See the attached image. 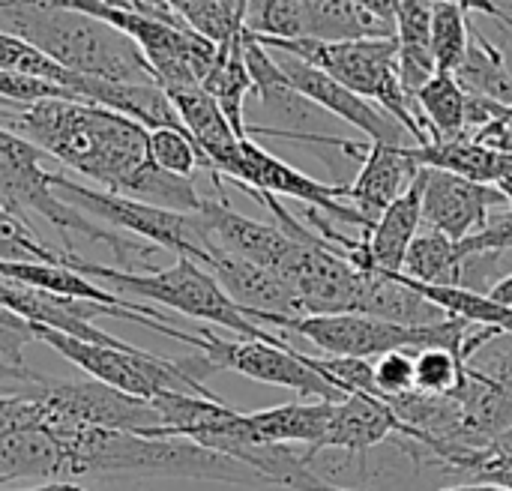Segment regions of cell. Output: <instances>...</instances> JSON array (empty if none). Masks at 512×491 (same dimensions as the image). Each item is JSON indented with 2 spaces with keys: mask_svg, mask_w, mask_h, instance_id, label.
<instances>
[{
  "mask_svg": "<svg viewBox=\"0 0 512 491\" xmlns=\"http://www.w3.org/2000/svg\"><path fill=\"white\" fill-rule=\"evenodd\" d=\"M0 126L54 156L96 189L174 213H198L204 195L192 180L150 162L147 129L135 120L81 99H42L12 105L0 99Z\"/></svg>",
  "mask_w": 512,
  "mask_h": 491,
  "instance_id": "1",
  "label": "cell"
},
{
  "mask_svg": "<svg viewBox=\"0 0 512 491\" xmlns=\"http://www.w3.org/2000/svg\"><path fill=\"white\" fill-rule=\"evenodd\" d=\"M0 30L78 78L159 84L129 36L69 0H0Z\"/></svg>",
  "mask_w": 512,
  "mask_h": 491,
  "instance_id": "2",
  "label": "cell"
},
{
  "mask_svg": "<svg viewBox=\"0 0 512 491\" xmlns=\"http://www.w3.org/2000/svg\"><path fill=\"white\" fill-rule=\"evenodd\" d=\"M42 156L45 153L39 147H33L21 135L0 126V207L18 216L21 222H27L30 213L42 216L60 234L66 252H72V237H84L111 249L117 261L114 270L135 273V276L156 273L159 267H153V258L159 255V249L132 234L102 228L90 216H84L78 207L60 201L51 192L54 171L42 165Z\"/></svg>",
  "mask_w": 512,
  "mask_h": 491,
  "instance_id": "3",
  "label": "cell"
},
{
  "mask_svg": "<svg viewBox=\"0 0 512 491\" xmlns=\"http://www.w3.org/2000/svg\"><path fill=\"white\" fill-rule=\"evenodd\" d=\"M264 48L297 57L360 99L378 105L387 117H393L414 141L417 147L432 144L423 117L408 102L402 81H399V48L396 39H345V42H318V39H261Z\"/></svg>",
  "mask_w": 512,
  "mask_h": 491,
  "instance_id": "4",
  "label": "cell"
},
{
  "mask_svg": "<svg viewBox=\"0 0 512 491\" xmlns=\"http://www.w3.org/2000/svg\"><path fill=\"white\" fill-rule=\"evenodd\" d=\"M69 270L81 273L84 279L96 282L99 288L111 291L114 297H123V300L138 297V303L153 300V303L168 306L186 318L213 321V324L237 333L240 339L279 342V336H273L264 327H258L255 321H249L246 312L237 309L231 303V297L219 288V282L201 264H195L189 258H177L171 267H159L156 273L135 276V273H120L114 267L87 261L78 252H69Z\"/></svg>",
  "mask_w": 512,
  "mask_h": 491,
  "instance_id": "5",
  "label": "cell"
},
{
  "mask_svg": "<svg viewBox=\"0 0 512 491\" xmlns=\"http://www.w3.org/2000/svg\"><path fill=\"white\" fill-rule=\"evenodd\" d=\"M69 3L111 24L123 36H129L144 54L162 90L201 84L216 63V45L201 39L189 24L153 21L129 9L126 0H69Z\"/></svg>",
  "mask_w": 512,
  "mask_h": 491,
  "instance_id": "6",
  "label": "cell"
},
{
  "mask_svg": "<svg viewBox=\"0 0 512 491\" xmlns=\"http://www.w3.org/2000/svg\"><path fill=\"white\" fill-rule=\"evenodd\" d=\"M51 186L63 189L72 198V204H78L90 216L114 225V231L147 240L156 249H168L177 258H189V261H195V264H201L207 270V246H210V240H207V231H204L198 213H174V210L141 204V201L123 198V195L90 189V186L75 183V180H69L66 174H57V171L51 174Z\"/></svg>",
  "mask_w": 512,
  "mask_h": 491,
  "instance_id": "7",
  "label": "cell"
},
{
  "mask_svg": "<svg viewBox=\"0 0 512 491\" xmlns=\"http://www.w3.org/2000/svg\"><path fill=\"white\" fill-rule=\"evenodd\" d=\"M195 351L207 357L213 372H237L258 384L285 387V390H294L303 399H315V402H342L345 399V393H339L312 366H306L303 354L297 348H291L285 339H279V342H255V339L228 342L210 330H201Z\"/></svg>",
  "mask_w": 512,
  "mask_h": 491,
  "instance_id": "8",
  "label": "cell"
},
{
  "mask_svg": "<svg viewBox=\"0 0 512 491\" xmlns=\"http://www.w3.org/2000/svg\"><path fill=\"white\" fill-rule=\"evenodd\" d=\"M24 399H36L66 420L105 432H126V435L147 438L150 432L162 429V417L150 402L117 393L93 378L69 381V378L39 375L36 384L24 393Z\"/></svg>",
  "mask_w": 512,
  "mask_h": 491,
  "instance_id": "9",
  "label": "cell"
},
{
  "mask_svg": "<svg viewBox=\"0 0 512 491\" xmlns=\"http://www.w3.org/2000/svg\"><path fill=\"white\" fill-rule=\"evenodd\" d=\"M228 183H234L246 195H255V192L273 195V198L276 195H288V198H297V201L309 204L312 210H321L324 216H333V219H339L345 225H360L363 234L372 231V225L351 204H345V195H348L345 183L315 180V177L297 171L294 165L282 162L279 156L267 153L252 138L240 141V171Z\"/></svg>",
  "mask_w": 512,
  "mask_h": 491,
  "instance_id": "10",
  "label": "cell"
},
{
  "mask_svg": "<svg viewBox=\"0 0 512 491\" xmlns=\"http://www.w3.org/2000/svg\"><path fill=\"white\" fill-rule=\"evenodd\" d=\"M300 300L303 315H354L360 270L327 249L315 234L312 243H294L276 273Z\"/></svg>",
  "mask_w": 512,
  "mask_h": 491,
  "instance_id": "11",
  "label": "cell"
},
{
  "mask_svg": "<svg viewBox=\"0 0 512 491\" xmlns=\"http://www.w3.org/2000/svg\"><path fill=\"white\" fill-rule=\"evenodd\" d=\"M207 273L219 282V288L231 297V303L243 309L246 318L255 321L258 327L264 324L276 327V321L282 318H306L297 294L276 273L249 264L219 249L216 243L207 246Z\"/></svg>",
  "mask_w": 512,
  "mask_h": 491,
  "instance_id": "12",
  "label": "cell"
},
{
  "mask_svg": "<svg viewBox=\"0 0 512 491\" xmlns=\"http://www.w3.org/2000/svg\"><path fill=\"white\" fill-rule=\"evenodd\" d=\"M507 210L504 195L495 186L471 183L465 177L426 168L423 189V228L453 243L477 234L492 213Z\"/></svg>",
  "mask_w": 512,
  "mask_h": 491,
  "instance_id": "13",
  "label": "cell"
},
{
  "mask_svg": "<svg viewBox=\"0 0 512 491\" xmlns=\"http://www.w3.org/2000/svg\"><path fill=\"white\" fill-rule=\"evenodd\" d=\"M270 51V48H267ZM285 75V84L306 102L336 114L339 120L357 126L360 132H366L372 138V144H399L402 141V126L387 117L378 105L360 99L357 93H351L348 87H342L339 81H333L330 75H324L321 69L297 60V57H288V54H279V51H270Z\"/></svg>",
  "mask_w": 512,
  "mask_h": 491,
  "instance_id": "14",
  "label": "cell"
},
{
  "mask_svg": "<svg viewBox=\"0 0 512 491\" xmlns=\"http://www.w3.org/2000/svg\"><path fill=\"white\" fill-rule=\"evenodd\" d=\"M198 216H201V225H204L210 243H216L219 249H225L249 264H258L270 273H279L282 261L288 258L291 246L297 243L279 225H264L249 216H240L228 204L225 195H216V198L204 195Z\"/></svg>",
  "mask_w": 512,
  "mask_h": 491,
  "instance_id": "15",
  "label": "cell"
},
{
  "mask_svg": "<svg viewBox=\"0 0 512 491\" xmlns=\"http://www.w3.org/2000/svg\"><path fill=\"white\" fill-rule=\"evenodd\" d=\"M417 174H420V165H417L411 147L369 141L363 168H360L357 180L348 186L345 204H351L375 228L381 213L414 183Z\"/></svg>",
  "mask_w": 512,
  "mask_h": 491,
  "instance_id": "16",
  "label": "cell"
},
{
  "mask_svg": "<svg viewBox=\"0 0 512 491\" xmlns=\"http://www.w3.org/2000/svg\"><path fill=\"white\" fill-rule=\"evenodd\" d=\"M399 438H408V429L399 423V417L393 414V408L384 399H372V396H345L342 402H333L330 411V426L327 435L321 441V450H345L354 456H366L372 447Z\"/></svg>",
  "mask_w": 512,
  "mask_h": 491,
  "instance_id": "17",
  "label": "cell"
},
{
  "mask_svg": "<svg viewBox=\"0 0 512 491\" xmlns=\"http://www.w3.org/2000/svg\"><path fill=\"white\" fill-rule=\"evenodd\" d=\"M72 96L99 108H108L114 114H123L129 120H135L138 126L150 129H180L186 132V126L180 123L171 99L165 96V90L159 84H117V81H99V78H72Z\"/></svg>",
  "mask_w": 512,
  "mask_h": 491,
  "instance_id": "18",
  "label": "cell"
},
{
  "mask_svg": "<svg viewBox=\"0 0 512 491\" xmlns=\"http://www.w3.org/2000/svg\"><path fill=\"white\" fill-rule=\"evenodd\" d=\"M423 189H426V168H420L414 183L381 213L375 228L363 234L372 270H381L390 276L402 273L405 255L423 228Z\"/></svg>",
  "mask_w": 512,
  "mask_h": 491,
  "instance_id": "19",
  "label": "cell"
},
{
  "mask_svg": "<svg viewBox=\"0 0 512 491\" xmlns=\"http://www.w3.org/2000/svg\"><path fill=\"white\" fill-rule=\"evenodd\" d=\"M354 315H369L405 327H435L444 324L450 315L432 306L426 297L411 291L399 276L381 273V270H360L357 285V306Z\"/></svg>",
  "mask_w": 512,
  "mask_h": 491,
  "instance_id": "20",
  "label": "cell"
},
{
  "mask_svg": "<svg viewBox=\"0 0 512 491\" xmlns=\"http://www.w3.org/2000/svg\"><path fill=\"white\" fill-rule=\"evenodd\" d=\"M330 411H333V402H288V405L246 414V417L261 444H279V447L306 444L303 459L312 462L327 435Z\"/></svg>",
  "mask_w": 512,
  "mask_h": 491,
  "instance_id": "21",
  "label": "cell"
},
{
  "mask_svg": "<svg viewBox=\"0 0 512 491\" xmlns=\"http://www.w3.org/2000/svg\"><path fill=\"white\" fill-rule=\"evenodd\" d=\"M399 81L414 105L420 87L435 75L432 60V0H396Z\"/></svg>",
  "mask_w": 512,
  "mask_h": 491,
  "instance_id": "22",
  "label": "cell"
},
{
  "mask_svg": "<svg viewBox=\"0 0 512 491\" xmlns=\"http://www.w3.org/2000/svg\"><path fill=\"white\" fill-rule=\"evenodd\" d=\"M453 78L468 96L512 108V72L504 60V51L477 27H471L468 33V51L456 66Z\"/></svg>",
  "mask_w": 512,
  "mask_h": 491,
  "instance_id": "23",
  "label": "cell"
},
{
  "mask_svg": "<svg viewBox=\"0 0 512 491\" xmlns=\"http://www.w3.org/2000/svg\"><path fill=\"white\" fill-rule=\"evenodd\" d=\"M246 30V27H243ZM201 90L219 105V111L225 114L228 126L234 129L237 138H249L246 135V117H243V105L246 99L255 93V84L249 78L246 69V57H243V33L216 48V63L210 69V75L201 81Z\"/></svg>",
  "mask_w": 512,
  "mask_h": 491,
  "instance_id": "24",
  "label": "cell"
},
{
  "mask_svg": "<svg viewBox=\"0 0 512 491\" xmlns=\"http://www.w3.org/2000/svg\"><path fill=\"white\" fill-rule=\"evenodd\" d=\"M414 108L423 117L432 144L468 138V93L453 75L435 72L414 96Z\"/></svg>",
  "mask_w": 512,
  "mask_h": 491,
  "instance_id": "25",
  "label": "cell"
},
{
  "mask_svg": "<svg viewBox=\"0 0 512 491\" xmlns=\"http://www.w3.org/2000/svg\"><path fill=\"white\" fill-rule=\"evenodd\" d=\"M465 267L468 261L459 258L453 240L435 231H423L414 237L405 255L402 276L429 288H465Z\"/></svg>",
  "mask_w": 512,
  "mask_h": 491,
  "instance_id": "26",
  "label": "cell"
},
{
  "mask_svg": "<svg viewBox=\"0 0 512 491\" xmlns=\"http://www.w3.org/2000/svg\"><path fill=\"white\" fill-rule=\"evenodd\" d=\"M177 15L207 42L228 45L234 42L249 15V0H171Z\"/></svg>",
  "mask_w": 512,
  "mask_h": 491,
  "instance_id": "27",
  "label": "cell"
},
{
  "mask_svg": "<svg viewBox=\"0 0 512 491\" xmlns=\"http://www.w3.org/2000/svg\"><path fill=\"white\" fill-rule=\"evenodd\" d=\"M471 12L459 0L432 3V60L435 72L453 75L468 51Z\"/></svg>",
  "mask_w": 512,
  "mask_h": 491,
  "instance_id": "28",
  "label": "cell"
},
{
  "mask_svg": "<svg viewBox=\"0 0 512 491\" xmlns=\"http://www.w3.org/2000/svg\"><path fill=\"white\" fill-rule=\"evenodd\" d=\"M0 261L3 264H51L69 267V252L48 246L36 231L0 207Z\"/></svg>",
  "mask_w": 512,
  "mask_h": 491,
  "instance_id": "29",
  "label": "cell"
},
{
  "mask_svg": "<svg viewBox=\"0 0 512 491\" xmlns=\"http://www.w3.org/2000/svg\"><path fill=\"white\" fill-rule=\"evenodd\" d=\"M147 150H150V162L174 177L192 180L198 168L207 171L210 177V165L201 156V150L195 147V141L189 138V132L180 129H150L147 132Z\"/></svg>",
  "mask_w": 512,
  "mask_h": 491,
  "instance_id": "30",
  "label": "cell"
},
{
  "mask_svg": "<svg viewBox=\"0 0 512 491\" xmlns=\"http://www.w3.org/2000/svg\"><path fill=\"white\" fill-rule=\"evenodd\" d=\"M0 72H15V75H30V78H42L51 81L63 90L72 87V72L60 69L57 63H51L45 54H39L36 48H30L27 42L9 36L0 30ZM72 93V90H69Z\"/></svg>",
  "mask_w": 512,
  "mask_h": 491,
  "instance_id": "31",
  "label": "cell"
},
{
  "mask_svg": "<svg viewBox=\"0 0 512 491\" xmlns=\"http://www.w3.org/2000/svg\"><path fill=\"white\" fill-rule=\"evenodd\" d=\"M465 375V363L444 351V348H429L414 354V393L423 396H450Z\"/></svg>",
  "mask_w": 512,
  "mask_h": 491,
  "instance_id": "32",
  "label": "cell"
},
{
  "mask_svg": "<svg viewBox=\"0 0 512 491\" xmlns=\"http://www.w3.org/2000/svg\"><path fill=\"white\" fill-rule=\"evenodd\" d=\"M512 249V210H501V213H492L489 216V222L477 231V234H471V237H465L462 243H456V252H459V258L462 261H474V258H498L501 252H507Z\"/></svg>",
  "mask_w": 512,
  "mask_h": 491,
  "instance_id": "33",
  "label": "cell"
},
{
  "mask_svg": "<svg viewBox=\"0 0 512 491\" xmlns=\"http://www.w3.org/2000/svg\"><path fill=\"white\" fill-rule=\"evenodd\" d=\"M468 369L480 372L512 408V339L510 336H495L489 345H483L468 363Z\"/></svg>",
  "mask_w": 512,
  "mask_h": 491,
  "instance_id": "34",
  "label": "cell"
},
{
  "mask_svg": "<svg viewBox=\"0 0 512 491\" xmlns=\"http://www.w3.org/2000/svg\"><path fill=\"white\" fill-rule=\"evenodd\" d=\"M372 375H375L378 396L384 402L408 396L414 393V354H405V351L384 354L372 360Z\"/></svg>",
  "mask_w": 512,
  "mask_h": 491,
  "instance_id": "35",
  "label": "cell"
},
{
  "mask_svg": "<svg viewBox=\"0 0 512 491\" xmlns=\"http://www.w3.org/2000/svg\"><path fill=\"white\" fill-rule=\"evenodd\" d=\"M0 99H6L12 105H33L42 99H75V96L51 81H42V78L0 72Z\"/></svg>",
  "mask_w": 512,
  "mask_h": 491,
  "instance_id": "36",
  "label": "cell"
},
{
  "mask_svg": "<svg viewBox=\"0 0 512 491\" xmlns=\"http://www.w3.org/2000/svg\"><path fill=\"white\" fill-rule=\"evenodd\" d=\"M33 342L30 324L6 309H0V366L9 372H27L30 366L24 363V348Z\"/></svg>",
  "mask_w": 512,
  "mask_h": 491,
  "instance_id": "37",
  "label": "cell"
},
{
  "mask_svg": "<svg viewBox=\"0 0 512 491\" xmlns=\"http://www.w3.org/2000/svg\"><path fill=\"white\" fill-rule=\"evenodd\" d=\"M474 144L486 147V150H495V153H504L512 156V108H507L501 117H495L492 123H486L480 132L471 135Z\"/></svg>",
  "mask_w": 512,
  "mask_h": 491,
  "instance_id": "38",
  "label": "cell"
},
{
  "mask_svg": "<svg viewBox=\"0 0 512 491\" xmlns=\"http://www.w3.org/2000/svg\"><path fill=\"white\" fill-rule=\"evenodd\" d=\"M39 372L27 369V372H9L0 366V396H24L33 384H36Z\"/></svg>",
  "mask_w": 512,
  "mask_h": 491,
  "instance_id": "39",
  "label": "cell"
},
{
  "mask_svg": "<svg viewBox=\"0 0 512 491\" xmlns=\"http://www.w3.org/2000/svg\"><path fill=\"white\" fill-rule=\"evenodd\" d=\"M489 297H492L495 303H501V306L512 309V273L510 276H504L501 282H495V285H492Z\"/></svg>",
  "mask_w": 512,
  "mask_h": 491,
  "instance_id": "40",
  "label": "cell"
},
{
  "mask_svg": "<svg viewBox=\"0 0 512 491\" xmlns=\"http://www.w3.org/2000/svg\"><path fill=\"white\" fill-rule=\"evenodd\" d=\"M24 491H90V489H84V486H78V483H45V486H36V489H24Z\"/></svg>",
  "mask_w": 512,
  "mask_h": 491,
  "instance_id": "41",
  "label": "cell"
},
{
  "mask_svg": "<svg viewBox=\"0 0 512 491\" xmlns=\"http://www.w3.org/2000/svg\"><path fill=\"white\" fill-rule=\"evenodd\" d=\"M492 444H495L498 450H504V453H510V456H512V429H507L504 435H498V438H495Z\"/></svg>",
  "mask_w": 512,
  "mask_h": 491,
  "instance_id": "42",
  "label": "cell"
},
{
  "mask_svg": "<svg viewBox=\"0 0 512 491\" xmlns=\"http://www.w3.org/2000/svg\"><path fill=\"white\" fill-rule=\"evenodd\" d=\"M438 491H507L498 486H483V483H471V486H453V489H438Z\"/></svg>",
  "mask_w": 512,
  "mask_h": 491,
  "instance_id": "43",
  "label": "cell"
},
{
  "mask_svg": "<svg viewBox=\"0 0 512 491\" xmlns=\"http://www.w3.org/2000/svg\"><path fill=\"white\" fill-rule=\"evenodd\" d=\"M0 486H6V483H3V480H0Z\"/></svg>",
  "mask_w": 512,
  "mask_h": 491,
  "instance_id": "44",
  "label": "cell"
}]
</instances>
